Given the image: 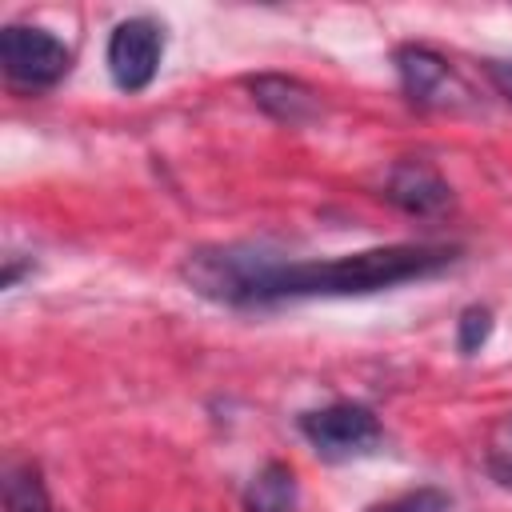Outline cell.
I'll return each mask as SVG.
<instances>
[{
  "mask_svg": "<svg viewBox=\"0 0 512 512\" xmlns=\"http://www.w3.org/2000/svg\"><path fill=\"white\" fill-rule=\"evenodd\" d=\"M456 260L444 244H388L336 260H288L264 244H208L184 256L180 276L216 304H272L296 296H368L436 276Z\"/></svg>",
  "mask_w": 512,
  "mask_h": 512,
  "instance_id": "cell-1",
  "label": "cell"
},
{
  "mask_svg": "<svg viewBox=\"0 0 512 512\" xmlns=\"http://www.w3.org/2000/svg\"><path fill=\"white\" fill-rule=\"evenodd\" d=\"M0 64L4 76L24 88H52L72 68V52L44 28L8 24L0 32Z\"/></svg>",
  "mask_w": 512,
  "mask_h": 512,
  "instance_id": "cell-2",
  "label": "cell"
},
{
  "mask_svg": "<svg viewBox=\"0 0 512 512\" xmlns=\"http://www.w3.org/2000/svg\"><path fill=\"white\" fill-rule=\"evenodd\" d=\"M300 432L328 460L364 456V452H376V444H380V420L372 416V408L348 404V400L316 408V412H304L300 416Z\"/></svg>",
  "mask_w": 512,
  "mask_h": 512,
  "instance_id": "cell-3",
  "label": "cell"
},
{
  "mask_svg": "<svg viewBox=\"0 0 512 512\" xmlns=\"http://www.w3.org/2000/svg\"><path fill=\"white\" fill-rule=\"evenodd\" d=\"M396 76H400L404 96L420 108H464V104H472V88L456 76V68L440 52H432L424 44L396 48Z\"/></svg>",
  "mask_w": 512,
  "mask_h": 512,
  "instance_id": "cell-4",
  "label": "cell"
},
{
  "mask_svg": "<svg viewBox=\"0 0 512 512\" xmlns=\"http://www.w3.org/2000/svg\"><path fill=\"white\" fill-rule=\"evenodd\" d=\"M160 52H164V36L152 20H144V16L120 20L108 36V72H112L116 88L144 92L156 80Z\"/></svg>",
  "mask_w": 512,
  "mask_h": 512,
  "instance_id": "cell-5",
  "label": "cell"
},
{
  "mask_svg": "<svg viewBox=\"0 0 512 512\" xmlns=\"http://www.w3.org/2000/svg\"><path fill=\"white\" fill-rule=\"evenodd\" d=\"M396 208H404L408 216H436L452 204V188L448 180L428 164V160H400L388 172V192H384Z\"/></svg>",
  "mask_w": 512,
  "mask_h": 512,
  "instance_id": "cell-6",
  "label": "cell"
},
{
  "mask_svg": "<svg viewBox=\"0 0 512 512\" xmlns=\"http://www.w3.org/2000/svg\"><path fill=\"white\" fill-rule=\"evenodd\" d=\"M248 92L280 124L296 128V124H308L320 116V96L292 76H256V80H248Z\"/></svg>",
  "mask_w": 512,
  "mask_h": 512,
  "instance_id": "cell-7",
  "label": "cell"
},
{
  "mask_svg": "<svg viewBox=\"0 0 512 512\" xmlns=\"http://www.w3.org/2000/svg\"><path fill=\"white\" fill-rule=\"evenodd\" d=\"M244 512H296V476L288 464H264L244 488Z\"/></svg>",
  "mask_w": 512,
  "mask_h": 512,
  "instance_id": "cell-8",
  "label": "cell"
},
{
  "mask_svg": "<svg viewBox=\"0 0 512 512\" xmlns=\"http://www.w3.org/2000/svg\"><path fill=\"white\" fill-rule=\"evenodd\" d=\"M4 512H52L44 480L32 464H16L4 476Z\"/></svg>",
  "mask_w": 512,
  "mask_h": 512,
  "instance_id": "cell-9",
  "label": "cell"
},
{
  "mask_svg": "<svg viewBox=\"0 0 512 512\" xmlns=\"http://www.w3.org/2000/svg\"><path fill=\"white\" fill-rule=\"evenodd\" d=\"M488 336H492V312L480 308V304L464 308L460 320H456V348L464 356H472V352H480L488 344Z\"/></svg>",
  "mask_w": 512,
  "mask_h": 512,
  "instance_id": "cell-10",
  "label": "cell"
},
{
  "mask_svg": "<svg viewBox=\"0 0 512 512\" xmlns=\"http://www.w3.org/2000/svg\"><path fill=\"white\" fill-rule=\"evenodd\" d=\"M484 460H488V472H492L500 484L512 488V416H504V420L492 428Z\"/></svg>",
  "mask_w": 512,
  "mask_h": 512,
  "instance_id": "cell-11",
  "label": "cell"
},
{
  "mask_svg": "<svg viewBox=\"0 0 512 512\" xmlns=\"http://www.w3.org/2000/svg\"><path fill=\"white\" fill-rule=\"evenodd\" d=\"M368 512H448V496L440 488H416V492H404L396 500L372 504Z\"/></svg>",
  "mask_w": 512,
  "mask_h": 512,
  "instance_id": "cell-12",
  "label": "cell"
},
{
  "mask_svg": "<svg viewBox=\"0 0 512 512\" xmlns=\"http://www.w3.org/2000/svg\"><path fill=\"white\" fill-rule=\"evenodd\" d=\"M484 72H488V80L496 84V92L512 104V60H488Z\"/></svg>",
  "mask_w": 512,
  "mask_h": 512,
  "instance_id": "cell-13",
  "label": "cell"
}]
</instances>
